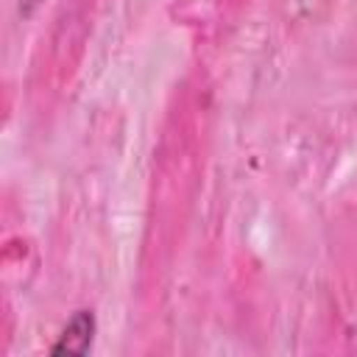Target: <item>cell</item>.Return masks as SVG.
Listing matches in <instances>:
<instances>
[{
	"label": "cell",
	"instance_id": "6da1fadb",
	"mask_svg": "<svg viewBox=\"0 0 357 357\" xmlns=\"http://www.w3.org/2000/svg\"><path fill=\"white\" fill-rule=\"evenodd\" d=\"M95 337V315L92 310H78L64 324L59 340L50 346V354H89Z\"/></svg>",
	"mask_w": 357,
	"mask_h": 357
},
{
	"label": "cell",
	"instance_id": "7a4b0ae2",
	"mask_svg": "<svg viewBox=\"0 0 357 357\" xmlns=\"http://www.w3.org/2000/svg\"><path fill=\"white\" fill-rule=\"evenodd\" d=\"M31 3H36V0H25V6H31Z\"/></svg>",
	"mask_w": 357,
	"mask_h": 357
}]
</instances>
